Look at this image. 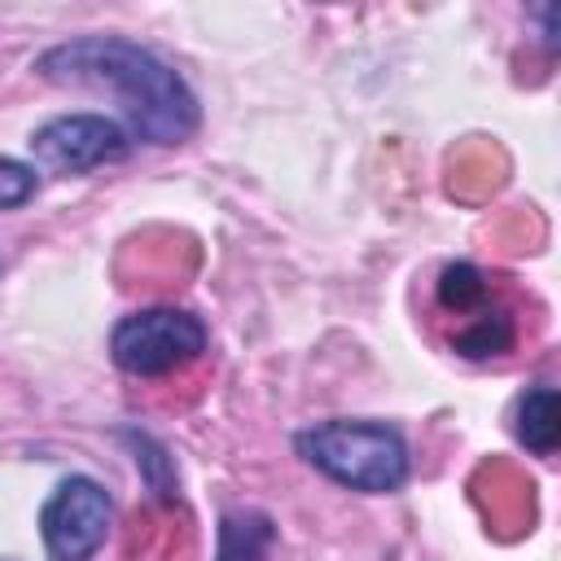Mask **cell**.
Returning <instances> with one entry per match:
<instances>
[{"instance_id":"3957f363","label":"cell","mask_w":561,"mask_h":561,"mask_svg":"<svg viewBox=\"0 0 561 561\" xmlns=\"http://www.w3.org/2000/svg\"><path fill=\"white\" fill-rule=\"evenodd\" d=\"M206 324L184 307H145L114 324L110 359L131 377H167L202 359Z\"/></svg>"},{"instance_id":"9c48e42d","label":"cell","mask_w":561,"mask_h":561,"mask_svg":"<svg viewBox=\"0 0 561 561\" xmlns=\"http://www.w3.org/2000/svg\"><path fill=\"white\" fill-rule=\"evenodd\" d=\"M434 294H438V307L447 316H473V311H482L491 302V280L482 276V267L460 259V263H447L438 272Z\"/></svg>"},{"instance_id":"7a4b0ae2","label":"cell","mask_w":561,"mask_h":561,"mask_svg":"<svg viewBox=\"0 0 561 561\" xmlns=\"http://www.w3.org/2000/svg\"><path fill=\"white\" fill-rule=\"evenodd\" d=\"M298 456L329 482L364 495H390L408 482V443L386 421H320L294 434Z\"/></svg>"},{"instance_id":"5b68a950","label":"cell","mask_w":561,"mask_h":561,"mask_svg":"<svg viewBox=\"0 0 561 561\" xmlns=\"http://www.w3.org/2000/svg\"><path fill=\"white\" fill-rule=\"evenodd\" d=\"M31 149L44 167L79 175L105 162H123L131 153V136L123 123L105 114H61V118H48L31 136Z\"/></svg>"},{"instance_id":"30bf717a","label":"cell","mask_w":561,"mask_h":561,"mask_svg":"<svg viewBox=\"0 0 561 561\" xmlns=\"http://www.w3.org/2000/svg\"><path fill=\"white\" fill-rule=\"evenodd\" d=\"M31 197H35V171L26 162L0 153V210H18Z\"/></svg>"},{"instance_id":"ba28073f","label":"cell","mask_w":561,"mask_h":561,"mask_svg":"<svg viewBox=\"0 0 561 561\" xmlns=\"http://www.w3.org/2000/svg\"><path fill=\"white\" fill-rule=\"evenodd\" d=\"M517 329H513V316L504 307H482L473 316H465V324L451 333V351L465 355V359H491V355H504L513 346Z\"/></svg>"},{"instance_id":"8992f818","label":"cell","mask_w":561,"mask_h":561,"mask_svg":"<svg viewBox=\"0 0 561 561\" xmlns=\"http://www.w3.org/2000/svg\"><path fill=\"white\" fill-rule=\"evenodd\" d=\"M517 438L535 456H552L561 443V399L552 386H535L517 399Z\"/></svg>"},{"instance_id":"6da1fadb","label":"cell","mask_w":561,"mask_h":561,"mask_svg":"<svg viewBox=\"0 0 561 561\" xmlns=\"http://www.w3.org/2000/svg\"><path fill=\"white\" fill-rule=\"evenodd\" d=\"M35 70L61 88L110 92L127 118V136L145 145H180L197 131L202 110H197L193 88L180 79V70L167 66L145 44H131L123 35L66 39L39 53Z\"/></svg>"},{"instance_id":"277c9868","label":"cell","mask_w":561,"mask_h":561,"mask_svg":"<svg viewBox=\"0 0 561 561\" xmlns=\"http://www.w3.org/2000/svg\"><path fill=\"white\" fill-rule=\"evenodd\" d=\"M114 522V504L96 478H66L39 508V539L48 561H92Z\"/></svg>"},{"instance_id":"52a82bcc","label":"cell","mask_w":561,"mask_h":561,"mask_svg":"<svg viewBox=\"0 0 561 561\" xmlns=\"http://www.w3.org/2000/svg\"><path fill=\"white\" fill-rule=\"evenodd\" d=\"M276 530L267 513L254 508H237L219 517V543H215V561H267Z\"/></svg>"}]
</instances>
